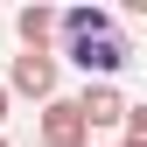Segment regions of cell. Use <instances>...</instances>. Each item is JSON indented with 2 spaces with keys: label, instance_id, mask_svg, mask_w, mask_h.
Wrapping results in <instances>:
<instances>
[{
  "label": "cell",
  "instance_id": "obj_3",
  "mask_svg": "<svg viewBox=\"0 0 147 147\" xmlns=\"http://www.w3.org/2000/svg\"><path fill=\"white\" fill-rule=\"evenodd\" d=\"M35 126H42V147H91V126L77 119L70 98H49L42 112H35Z\"/></svg>",
  "mask_w": 147,
  "mask_h": 147
},
{
  "label": "cell",
  "instance_id": "obj_2",
  "mask_svg": "<svg viewBox=\"0 0 147 147\" xmlns=\"http://www.w3.org/2000/svg\"><path fill=\"white\" fill-rule=\"evenodd\" d=\"M56 77H63V63L49 56V49H21L0 91H21V98H35V105H49V98H56Z\"/></svg>",
  "mask_w": 147,
  "mask_h": 147
},
{
  "label": "cell",
  "instance_id": "obj_4",
  "mask_svg": "<svg viewBox=\"0 0 147 147\" xmlns=\"http://www.w3.org/2000/svg\"><path fill=\"white\" fill-rule=\"evenodd\" d=\"M70 105H77V119H84V126H119V119H126V98H119V84H84Z\"/></svg>",
  "mask_w": 147,
  "mask_h": 147
},
{
  "label": "cell",
  "instance_id": "obj_1",
  "mask_svg": "<svg viewBox=\"0 0 147 147\" xmlns=\"http://www.w3.org/2000/svg\"><path fill=\"white\" fill-rule=\"evenodd\" d=\"M63 56L77 63L91 84H112L119 70L133 63V49H126V35H119V21H112V28H98V35H70V49H63Z\"/></svg>",
  "mask_w": 147,
  "mask_h": 147
},
{
  "label": "cell",
  "instance_id": "obj_7",
  "mask_svg": "<svg viewBox=\"0 0 147 147\" xmlns=\"http://www.w3.org/2000/svg\"><path fill=\"white\" fill-rule=\"evenodd\" d=\"M0 119H7V91H0Z\"/></svg>",
  "mask_w": 147,
  "mask_h": 147
},
{
  "label": "cell",
  "instance_id": "obj_6",
  "mask_svg": "<svg viewBox=\"0 0 147 147\" xmlns=\"http://www.w3.org/2000/svg\"><path fill=\"white\" fill-rule=\"evenodd\" d=\"M56 28L63 35H98V28H112V14L105 7H70V14H56Z\"/></svg>",
  "mask_w": 147,
  "mask_h": 147
},
{
  "label": "cell",
  "instance_id": "obj_8",
  "mask_svg": "<svg viewBox=\"0 0 147 147\" xmlns=\"http://www.w3.org/2000/svg\"><path fill=\"white\" fill-rule=\"evenodd\" d=\"M0 147H7V140H0Z\"/></svg>",
  "mask_w": 147,
  "mask_h": 147
},
{
  "label": "cell",
  "instance_id": "obj_5",
  "mask_svg": "<svg viewBox=\"0 0 147 147\" xmlns=\"http://www.w3.org/2000/svg\"><path fill=\"white\" fill-rule=\"evenodd\" d=\"M14 35H21V49H49V35H56V7H21L14 14Z\"/></svg>",
  "mask_w": 147,
  "mask_h": 147
}]
</instances>
